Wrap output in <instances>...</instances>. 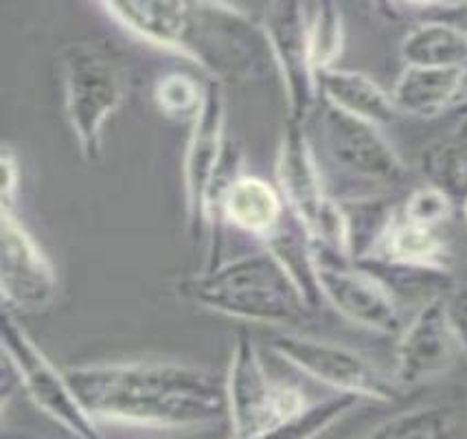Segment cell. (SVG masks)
Returning <instances> with one entry per match:
<instances>
[{
	"label": "cell",
	"mask_w": 467,
	"mask_h": 439,
	"mask_svg": "<svg viewBox=\"0 0 467 439\" xmlns=\"http://www.w3.org/2000/svg\"><path fill=\"white\" fill-rule=\"evenodd\" d=\"M456 203L448 193H443L441 189L426 185L412 189L409 198L404 200L400 211L404 214L406 220H410L412 225L426 226V229L439 231V226L445 225L452 218Z\"/></svg>",
	"instance_id": "d4e9b609"
},
{
	"label": "cell",
	"mask_w": 467,
	"mask_h": 439,
	"mask_svg": "<svg viewBox=\"0 0 467 439\" xmlns=\"http://www.w3.org/2000/svg\"><path fill=\"white\" fill-rule=\"evenodd\" d=\"M445 310L461 350H467V286L454 288L445 297Z\"/></svg>",
	"instance_id": "4316f807"
},
{
	"label": "cell",
	"mask_w": 467,
	"mask_h": 439,
	"mask_svg": "<svg viewBox=\"0 0 467 439\" xmlns=\"http://www.w3.org/2000/svg\"><path fill=\"white\" fill-rule=\"evenodd\" d=\"M217 204L228 225L259 237L262 242L273 240L275 233L281 229L284 211L287 209L279 189L253 173H237L228 178L226 185L220 189Z\"/></svg>",
	"instance_id": "9a60e30c"
},
{
	"label": "cell",
	"mask_w": 467,
	"mask_h": 439,
	"mask_svg": "<svg viewBox=\"0 0 467 439\" xmlns=\"http://www.w3.org/2000/svg\"><path fill=\"white\" fill-rule=\"evenodd\" d=\"M228 439H262L307 409L309 400L295 384L275 381L265 371L259 347L237 332L224 373Z\"/></svg>",
	"instance_id": "8992f818"
},
{
	"label": "cell",
	"mask_w": 467,
	"mask_h": 439,
	"mask_svg": "<svg viewBox=\"0 0 467 439\" xmlns=\"http://www.w3.org/2000/svg\"><path fill=\"white\" fill-rule=\"evenodd\" d=\"M204 90V81L193 78L192 73L173 70L156 79L154 104L170 121L192 123L202 108Z\"/></svg>",
	"instance_id": "7402d4cb"
},
{
	"label": "cell",
	"mask_w": 467,
	"mask_h": 439,
	"mask_svg": "<svg viewBox=\"0 0 467 439\" xmlns=\"http://www.w3.org/2000/svg\"><path fill=\"white\" fill-rule=\"evenodd\" d=\"M400 53L404 67L467 68V36L452 25L423 20L406 34Z\"/></svg>",
	"instance_id": "ffe728a7"
},
{
	"label": "cell",
	"mask_w": 467,
	"mask_h": 439,
	"mask_svg": "<svg viewBox=\"0 0 467 439\" xmlns=\"http://www.w3.org/2000/svg\"><path fill=\"white\" fill-rule=\"evenodd\" d=\"M0 295L12 314L45 312L57 297L53 262L7 204H0Z\"/></svg>",
	"instance_id": "7c38bea8"
},
{
	"label": "cell",
	"mask_w": 467,
	"mask_h": 439,
	"mask_svg": "<svg viewBox=\"0 0 467 439\" xmlns=\"http://www.w3.org/2000/svg\"><path fill=\"white\" fill-rule=\"evenodd\" d=\"M452 115H454L456 119H467V90H465V95L461 97V101H459V104L454 106Z\"/></svg>",
	"instance_id": "f1b7e54d"
},
{
	"label": "cell",
	"mask_w": 467,
	"mask_h": 439,
	"mask_svg": "<svg viewBox=\"0 0 467 439\" xmlns=\"http://www.w3.org/2000/svg\"><path fill=\"white\" fill-rule=\"evenodd\" d=\"M461 215H463L465 225H467V196L463 198V203H461Z\"/></svg>",
	"instance_id": "f546056e"
},
{
	"label": "cell",
	"mask_w": 467,
	"mask_h": 439,
	"mask_svg": "<svg viewBox=\"0 0 467 439\" xmlns=\"http://www.w3.org/2000/svg\"><path fill=\"white\" fill-rule=\"evenodd\" d=\"M270 350L306 376L314 378L334 393L356 395L371 402H395L401 387L358 351L329 340L298 332H276L270 336Z\"/></svg>",
	"instance_id": "9c48e42d"
},
{
	"label": "cell",
	"mask_w": 467,
	"mask_h": 439,
	"mask_svg": "<svg viewBox=\"0 0 467 439\" xmlns=\"http://www.w3.org/2000/svg\"><path fill=\"white\" fill-rule=\"evenodd\" d=\"M360 402V398L347 393H334L329 398L317 400V402H309L303 413L287 420L284 426L262 439H314L334 426L340 417L354 411Z\"/></svg>",
	"instance_id": "603a6c76"
},
{
	"label": "cell",
	"mask_w": 467,
	"mask_h": 439,
	"mask_svg": "<svg viewBox=\"0 0 467 439\" xmlns=\"http://www.w3.org/2000/svg\"><path fill=\"white\" fill-rule=\"evenodd\" d=\"M176 292L202 310L284 332L303 328L314 310L292 270L268 246L200 270Z\"/></svg>",
	"instance_id": "3957f363"
},
{
	"label": "cell",
	"mask_w": 467,
	"mask_h": 439,
	"mask_svg": "<svg viewBox=\"0 0 467 439\" xmlns=\"http://www.w3.org/2000/svg\"><path fill=\"white\" fill-rule=\"evenodd\" d=\"M97 7L134 37L192 59L222 84L259 78L270 59L259 20L235 5L139 0Z\"/></svg>",
	"instance_id": "7a4b0ae2"
},
{
	"label": "cell",
	"mask_w": 467,
	"mask_h": 439,
	"mask_svg": "<svg viewBox=\"0 0 467 439\" xmlns=\"http://www.w3.org/2000/svg\"><path fill=\"white\" fill-rule=\"evenodd\" d=\"M360 259H382L404 267L448 268V248L434 229L412 225L400 209H389L382 229Z\"/></svg>",
	"instance_id": "e0dca14e"
},
{
	"label": "cell",
	"mask_w": 467,
	"mask_h": 439,
	"mask_svg": "<svg viewBox=\"0 0 467 439\" xmlns=\"http://www.w3.org/2000/svg\"><path fill=\"white\" fill-rule=\"evenodd\" d=\"M276 189L318 253L351 259L345 207L329 193L306 126L285 121L275 162Z\"/></svg>",
	"instance_id": "5b68a950"
},
{
	"label": "cell",
	"mask_w": 467,
	"mask_h": 439,
	"mask_svg": "<svg viewBox=\"0 0 467 439\" xmlns=\"http://www.w3.org/2000/svg\"><path fill=\"white\" fill-rule=\"evenodd\" d=\"M204 101L189 123L182 161L184 229L193 244L213 237V220L220 198V176L226 154V95L217 79L204 81Z\"/></svg>",
	"instance_id": "52a82bcc"
},
{
	"label": "cell",
	"mask_w": 467,
	"mask_h": 439,
	"mask_svg": "<svg viewBox=\"0 0 467 439\" xmlns=\"http://www.w3.org/2000/svg\"><path fill=\"white\" fill-rule=\"evenodd\" d=\"M64 112L79 156L99 161L103 128L128 95V73L108 47L97 40H73L59 51Z\"/></svg>",
	"instance_id": "277c9868"
},
{
	"label": "cell",
	"mask_w": 467,
	"mask_h": 439,
	"mask_svg": "<svg viewBox=\"0 0 467 439\" xmlns=\"http://www.w3.org/2000/svg\"><path fill=\"white\" fill-rule=\"evenodd\" d=\"M382 9L398 16H409L417 23L423 20H439V23L452 25L454 29L467 36V3H389Z\"/></svg>",
	"instance_id": "484cf974"
},
{
	"label": "cell",
	"mask_w": 467,
	"mask_h": 439,
	"mask_svg": "<svg viewBox=\"0 0 467 439\" xmlns=\"http://www.w3.org/2000/svg\"><path fill=\"white\" fill-rule=\"evenodd\" d=\"M459 413L448 404H423L401 411L360 439H459Z\"/></svg>",
	"instance_id": "44dd1931"
},
{
	"label": "cell",
	"mask_w": 467,
	"mask_h": 439,
	"mask_svg": "<svg viewBox=\"0 0 467 439\" xmlns=\"http://www.w3.org/2000/svg\"><path fill=\"white\" fill-rule=\"evenodd\" d=\"M309 7V45L317 73L336 68L345 48V20L338 5L314 3Z\"/></svg>",
	"instance_id": "cb8c5ba5"
},
{
	"label": "cell",
	"mask_w": 467,
	"mask_h": 439,
	"mask_svg": "<svg viewBox=\"0 0 467 439\" xmlns=\"http://www.w3.org/2000/svg\"><path fill=\"white\" fill-rule=\"evenodd\" d=\"M426 185L448 193L456 204L467 196V119L426 145L420 156Z\"/></svg>",
	"instance_id": "d6986e66"
},
{
	"label": "cell",
	"mask_w": 467,
	"mask_h": 439,
	"mask_svg": "<svg viewBox=\"0 0 467 439\" xmlns=\"http://www.w3.org/2000/svg\"><path fill=\"white\" fill-rule=\"evenodd\" d=\"M0 339H3V359L12 367L26 395L37 409L56 424L70 433L75 439H106L99 422L88 413L67 371H59L45 351L26 334L16 314L3 312L0 321Z\"/></svg>",
	"instance_id": "ba28073f"
},
{
	"label": "cell",
	"mask_w": 467,
	"mask_h": 439,
	"mask_svg": "<svg viewBox=\"0 0 467 439\" xmlns=\"http://www.w3.org/2000/svg\"><path fill=\"white\" fill-rule=\"evenodd\" d=\"M461 350L443 299L421 303L409 325L400 332L395 350V382L401 389L432 381L452 365Z\"/></svg>",
	"instance_id": "5bb4252c"
},
{
	"label": "cell",
	"mask_w": 467,
	"mask_h": 439,
	"mask_svg": "<svg viewBox=\"0 0 467 439\" xmlns=\"http://www.w3.org/2000/svg\"><path fill=\"white\" fill-rule=\"evenodd\" d=\"M312 117L318 123L323 152L340 172L378 187H398L406 181L409 167L379 132V126L347 115L325 101H320Z\"/></svg>",
	"instance_id": "8fae6325"
},
{
	"label": "cell",
	"mask_w": 467,
	"mask_h": 439,
	"mask_svg": "<svg viewBox=\"0 0 467 439\" xmlns=\"http://www.w3.org/2000/svg\"><path fill=\"white\" fill-rule=\"evenodd\" d=\"M314 279L320 299L327 301L347 321L376 334H400V301L382 281L356 267L354 259L314 251Z\"/></svg>",
	"instance_id": "4fadbf2b"
},
{
	"label": "cell",
	"mask_w": 467,
	"mask_h": 439,
	"mask_svg": "<svg viewBox=\"0 0 467 439\" xmlns=\"http://www.w3.org/2000/svg\"><path fill=\"white\" fill-rule=\"evenodd\" d=\"M259 25L284 84L287 121L306 126L320 104L318 73L309 45V7L285 0L265 3L259 12Z\"/></svg>",
	"instance_id": "30bf717a"
},
{
	"label": "cell",
	"mask_w": 467,
	"mask_h": 439,
	"mask_svg": "<svg viewBox=\"0 0 467 439\" xmlns=\"http://www.w3.org/2000/svg\"><path fill=\"white\" fill-rule=\"evenodd\" d=\"M318 93L320 101L338 108L347 115L373 123V126L389 123L398 115V108H395L390 93L360 70H323L318 75Z\"/></svg>",
	"instance_id": "ac0fdd59"
},
{
	"label": "cell",
	"mask_w": 467,
	"mask_h": 439,
	"mask_svg": "<svg viewBox=\"0 0 467 439\" xmlns=\"http://www.w3.org/2000/svg\"><path fill=\"white\" fill-rule=\"evenodd\" d=\"M467 90V68L404 67L395 79L393 97L398 112L434 119L452 112Z\"/></svg>",
	"instance_id": "2e32d148"
},
{
	"label": "cell",
	"mask_w": 467,
	"mask_h": 439,
	"mask_svg": "<svg viewBox=\"0 0 467 439\" xmlns=\"http://www.w3.org/2000/svg\"><path fill=\"white\" fill-rule=\"evenodd\" d=\"M20 183V162L16 152L9 145H3V156H0V192H3V203L9 207V200L16 196Z\"/></svg>",
	"instance_id": "83f0119b"
},
{
	"label": "cell",
	"mask_w": 467,
	"mask_h": 439,
	"mask_svg": "<svg viewBox=\"0 0 467 439\" xmlns=\"http://www.w3.org/2000/svg\"><path fill=\"white\" fill-rule=\"evenodd\" d=\"M88 413L103 424L189 431L226 420L224 376L173 361L90 362L67 370Z\"/></svg>",
	"instance_id": "6da1fadb"
}]
</instances>
